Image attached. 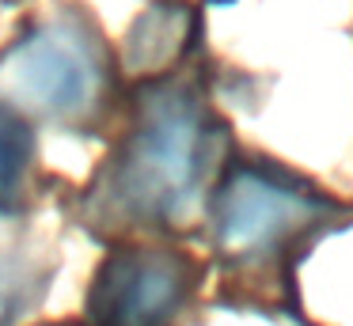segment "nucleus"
I'll return each mask as SVG.
<instances>
[{"label":"nucleus","mask_w":353,"mask_h":326,"mask_svg":"<svg viewBox=\"0 0 353 326\" xmlns=\"http://www.w3.org/2000/svg\"><path fill=\"white\" fill-rule=\"evenodd\" d=\"M190 262L175 250H118L95 273L88 311L95 326H168L190 296Z\"/></svg>","instance_id":"nucleus-4"},{"label":"nucleus","mask_w":353,"mask_h":326,"mask_svg":"<svg viewBox=\"0 0 353 326\" xmlns=\"http://www.w3.org/2000/svg\"><path fill=\"white\" fill-rule=\"evenodd\" d=\"M323 216V197L266 163L228 167L213 197L216 247L232 258L266 254Z\"/></svg>","instance_id":"nucleus-2"},{"label":"nucleus","mask_w":353,"mask_h":326,"mask_svg":"<svg viewBox=\"0 0 353 326\" xmlns=\"http://www.w3.org/2000/svg\"><path fill=\"white\" fill-rule=\"evenodd\" d=\"M12 80L50 118L77 121L95 110L103 95V61L92 34L77 23H46L12 45L4 57Z\"/></svg>","instance_id":"nucleus-3"},{"label":"nucleus","mask_w":353,"mask_h":326,"mask_svg":"<svg viewBox=\"0 0 353 326\" xmlns=\"http://www.w3.org/2000/svg\"><path fill=\"white\" fill-rule=\"evenodd\" d=\"M213 125L205 106L183 83H160L141 99L137 125L125 136L107 179V194L125 220L168 224L198 197Z\"/></svg>","instance_id":"nucleus-1"},{"label":"nucleus","mask_w":353,"mask_h":326,"mask_svg":"<svg viewBox=\"0 0 353 326\" xmlns=\"http://www.w3.org/2000/svg\"><path fill=\"white\" fill-rule=\"evenodd\" d=\"M46 277L50 273L39 262L0 250V326H12L16 318H23L42 300Z\"/></svg>","instance_id":"nucleus-6"},{"label":"nucleus","mask_w":353,"mask_h":326,"mask_svg":"<svg viewBox=\"0 0 353 326\" xmlns=\"http://www.w3.org/2000/svg\"><path fill=\"white\" fill-rule=\"evenodd\" d=\"M31 163H34L31 125L12 106L0 103V216H8V212L19 209Z\"/></svg>","instance_id":"nucleus-5"}]
</instances>
